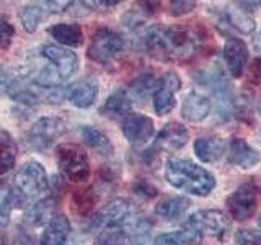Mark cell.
<instances>
[{
    "mask_svg": "<svg viewBox=\"0 0 261 245\" xmlns=\"http://www.w3.org/2000/svg\"><path fill=\"white\" fill-rule=\"evenodd\" d=\"M92 220L98 229V245H144L149 240L152 224L130 200L118 198L101 209Z\"/></svg>",
    "mask_w": 261,
    "mask_h": 245,
    "instance_id": "obj_1",
    "label": "cell"
},
{
    "mask_svg": "<svg viewBox=\"0 0 261 245\" xmlns=\"http://www.w3.org/2000/svg\"><path fill=\"white\" fill-rule=\"evenodd\" d=\"M201 36L191 27H152L144 35V46L152 57L159 61L193 59L199 51Z\"/></svg>",
    "mask_w": 261,
    "mask_h": 245,
    "instance_id": "obj_2",
    "label": "cell"
},
{
    "mask_svg": "<svg viewBox=\"0 0 261 245\" xmlns=\"http://www.w3.org/2000/svg\"><path fill=\"white\" fill-rule=\"evenodd\" d=\"M165 178L171 186L194 196H207L216 188V177L209 170L186 159H170Z\"/></svg>",
    "mask_w": 261,
    "mask_h": 245,
    "instance_id": "obj_3",
    "label": "cell"
},
{
    "mask_svg": "<svg viewBox=\"0 0 261 245\" xmlns=\"http://www.w3.org/2000/svg\"><path fill=\"white\" fill-rule=\"evenodd\" d=\"M49 188L44 167L36 160L23 163L13 180L15 203H33L43 200Z\"/></svg>",
    "mask_w": 261,
    "mask_h": 245,
    "instance_id": "obj_4",
    "label": "cell"
},
{
    "mask_svg": "<svg viewBox=\"0 0 261 245\" xmlns=\"http://www.w3.org/2000/svg\"><path fill=\"white\" fill-rule=\"evenodd\" d=\"M57 167L70 182L82 183L90 177V162L85 149L79 144H61L56 149Z\"/></svg>",
    "mask_w": 261,
    "mask_h": 245,
    "instance_id": "obj_5",
    "label": "cell"
},
{
    "mask_svg": "<svg viewBox=\"0 0 261 245\" xmlns=\"http://www.w3.org/2000/svg\"><path fill=\"white\" fill-rule=\"evenodd\" d=\"M124 49V39L110 28H100L93 33L87 56L96 64H111Z\"/></svg>",
    "mask_w": 261,
    "mask_h": 245,
    "instance_id": "obj_6",
    "label": "cell"
},
{
    "mask_svg": "<svg viewBox=\"0 0 261 245\" xmlns=\"http://www.w3.org/2000/svg\"><path fill=\"white\" fill-rule=\"evenodd\" d=\"M185 226H190L196 229L202 237L209 235L214 237L217 240H224L227 237L228 229H230V223H228L227 216L222 211L217 209H202L196 211L186 219Z\"/></svg>",
    "mask_w": 261,
    "mask_h": 245,
    "instance_id": "obj_7",
    "label": "cell"
},
{
    "mask_svg": "<svg viewBox=\"0 0 261 245\" xmlns=\"http://www.w3.org/2000/svg\"><path fill=\"white\" fill-rule=\"evenodd\" d=\"M67 131V125L61 118L47 116L38 119L35 125L28 131L27 141L31 149L35 151H44L49 145H53L56 139L65 134Z\"/></svg>",
    "mask_w": 261,
    "mask_h": 245,
    "instance_id": "obj_8",
    "label": "cell"
},
{
    "mask_svg": "<svg viewBox=\"0 0 261 245\" xmlns=\"http://www.w3.org/2000/svg\"><path fill=\"white\" fill-rule=\"evenodd\" d=\"M256 186L253 182L240 185L233 193H230V196L225 201L230 216L239 223H245V220L251 219L256 212Z\"/></svg>",
    "mask_w": 261,
    "mask_h": 245,
    "instance_id": "obj_9",
    "label": "cell"
},
{
    "mask_svg": "<svg viewBox=\"0 0 261 245\" xmlns=\"http://www.w3.org/2000/svg\"><path fill=\"white\" fill-rule=\"evenodd\" d=\"M181 87V80L175 72L163 74L153 92V110L159 116H165L175 108V93Z\"/></svg>",
    "mask_w": 261,
    "mask_h": 245,
    "instance_id": "obj_10",
    "label": "cell"
},
{
    "mask_svg": "<svg viewBox=\"0 0 261 245\" xmlns=\"http://www.w3.org/2000/svg\"><path fill=\"white\" fill-rule=\"evenodd\" d=\"M41 54L56 69L62 82L70 79L79 70V57L70 49H64L56 44H44Z\"/></svg>",
    "mask_w": 261,
    "mask_h": 245,
    "instance_id": "obj_11",
    "label": "cell"
},
{
    "mask_svg": "<svg viewBox=\"0 0 261 245\" xmlns=\"http://www.w3.org/2000/svg\"><path fill=\"white\" fill-rule=\"evenodd\" d=\"M121 129L124 137L136 147L149 142L155 133L152 118L145 116V114H137V113L127 114L121 122Z\"/></svg>",
    "mask_w": 261,
    "mask_h": 245,
    "instance_id": "obj_12",
    "label": "cell"
},
{
    "mask_svg": "<svg viewBox=\"0 0 261 245\" xmlns=\"http://www.w3.org/2000/svg\"><path fill=\"white\" fill-rule=\"evenodd\" d=\"M188 141H190V131L186 129V126L178 121H171L167 122L157 134V139H155L152 149L155 152H162V151L176 152L179 149H183L188 144Z\"/></svg>",
    "mask_w": 261,
    "mask_h": 245,
    "instance_id": "obj_13",
    "label": "cell"
},
{
    "mask_svg": "<svg viewBox=\"0 0 261 245\" xmlns=\"http://www.w3.org/2000/svg\"><path fill=\"white\" fill-rule=\"evenodd\" d=\"M224 61L233 79H240L248 65V47L240 38H228L224 44Z\"/></svg>",
    "mask_w": 261,
    "mask_h": 245,
    "instance_id": "obj_14",
    "label": "cell"
},
{
    "mask_svg": "<svg viewBox=\"0 0 261 245\" xmlns=\"http://www.w3.org/2000/svg\"><path fill=\"white\" fill-rule=\"evenodd\" d=\"M228 162L235 167L250 170L261 162V154L242 137H233L228 145Z\"/></svg>",
    "mask_w": 261,
    "mask_h": 245,
    "instance_id": "obj_15",
    "label": "cell"
},
{
    "mask_svg": "<svg viewBox=\"0 0 261 245\" xmlns=\"http://www.w3.org/2000/svg\"><path fill=\"white\" fill-rule=\"evenodd\" d=\"M70 235V223L64 214H54L47 220L41 235V245H67Z\"/></svg>",
    "mask_w": 261,
    "mask_h": 245,
    "instance_id": "obj_16",
    "label": "cell"
},
{
    "mask_svg": "<svg viewBox=\"0 0 261 245\" xmlns=\"http://www.w3.org/2000/svg\"><path fill=\"white\" fill-rule=\"evenodd\" d=\"M211 106L212 103L209 100V96L198 93V92H191V93H188L183 100L181 116L190 122H199L209 116Z\"/></svg>",
    "mask_w": 261,
    "mask_h": 245,
    "instance_id": "obj_17",
    "label": "cell"
},
{
    "mask_svg": "<svg viewBox=\"0 0 261 245\" xmlns=\"http://www.w3.org/2000/svg\"><path fill=\"white\" fill-rule=\"evenodd\" d=\"M130 110H133V102H130L129 95L124 90H118V92H114L106 98L100 113L108 119L122 121L127 114H130Z\"/></svg>",
    "mask_w": 261,
    "mask_h": 245,
    "instance_id": "obj_18",
    "label": "cell"
},
{
    "mask_svg": "<svg viewBox=\"0 0 261 245\" xmlns=\"http://www.w3.org/2000/svg\"><path fill=\"white\" fill-rule=\"evenodd\" d=\"M96 95H98V87L90 79L79 80L67 88L69 102L73 106H77V108H88V106H92L93 102L96 100Z\"/></svg>",
    "mask_w": 261,
    "mask_h": 245,
    "instance_id": "obj_19",
    "label": "cell"
},
{
    "mask_svg": "<svg viewBox=\"0 0 261 245\" xmlns=\"http://www.w3.org/2000/svg\"><path fill=\"white\" fill-rule=\"evenodd\" d=\"M191 201L183 196H168V198L162 200L157 206H155V214L160 219L173 223L185 216V212L190 209Z\"/></svg>",
    "mask_w": 261,
    "mask_h": 245,
    "instance_id": "obj_20",
    "label": "cell"
},
{
    "mask_svg": "<svg viewBox=\"0 0 261 245\" xmlns=\"http://www.w3.org/2000/svg\"><path fill=\"white\" fill-rule=\"evenodd\" d=\"M202 235L190 226H183V229L173 232H167L159 235L152 245H201Z\"/></svg>",
    "mask_w": 261,
    "mask_h": 245,
    "instance_id": "obj_21",
    "label": "cell"
},
{
    "mask_svg": "<svg viewBox=\"0 0 261 245\" xmlns=\"http://www.w3.org/2000/svg\"><path fill=\"white\" fill-rule=\"evenodd\" d=\"M225 151V144L220 141L219 137H199L194 142V152L198 155V159L212 163L217 162Z\"/></svg>",
    "mask_w": 261,
    "mask_h": 245,
    "instance_id": "obj_22",
    "label": "cell"
},
{
    "mask_svg": "<svg viewBox=\"0 0 261 245\" xmlns=\"http://www.w3.org/2000/svg\"><path fill=\"white\" fill-rule=\"evenodd\" d=\"M47 31L57 43H61L64 46L79 47L82 44V41H84V35H82L80 27L79 24H73V23L54 24V27H51Z\"/></svg>",
    "mask_w": 261,
    "mask_h": 245,
    "instance_id": "obj_23",
    "label": "cell"
},
{
    "mask_svg": "<svg viewBox=\"0 0 261 245\" xmlns=\"http://www.w3.org/2000/svg\"><path fill=\"white\" fill-rule=\"evenodd\" d=\"M225 20L228 24H232L233 28H237L242 33H247V35L255 31V27H256L255 18H253V15H251V10L245 8L240 4L228 8L225 13Z\"/></svg>",
    "mask_w": 261,
    "mask_h": 245,
    "instance_id": "obj_24",
    "label": "cell"
},
{
    "mask_svg": "<svg viewBox=\"0 0 261 245\" xmlns=\"http://www.w3.org/2000/svg\"><path fill=\"white\" fill-rule=\"evenodd\" d=\"M16 154H18V149H16L13 137L7 131L0 129V178L5 177L15 167Z\"/></svg>",
    "mask_w": 261,
    "mask_h": 245,
    "instance_id": "obj_25",
    "label": "cell"
},
{
    "mask_svg": "<svg viewBox=\"0 0 261 245\" xmlns=\"http://www.w3.org/2000/svg\"><path fill=\"white\" fill-rule=\"evenodd\" d=\"M54 216V201L51 198H43L33 203L30 209L24 214V223L36 227L47 224V220Z\"/></svg>",
    "mask_w": 261,
    "mask_h": 245,
    "instance_id": "obj_26",
    "label": "cell"
},
{
    "mask_svg": "<svg viewBox=\"0 0 261 245\" xmlns=\"http://www.w3.org/2000/svg\"><path fill=\"white\" fill-rule=\"evenodd\" d=\"M82 139H84L87 145H90L93 151H96L101 155H111L114 152V147L108 139V136H106L103 131L96 129L93 126L82 128Z\"/></svg>",
    "mask_w": 261,
    "mask_h": 245,
    "instance_id": "obj_27",
    "label": "cell"
},
{
    "mask_svg": "<svg viewBox=\"0 0 261 245\" xmlns=\"http://www.w3.org/2000/svg\"><path fill=\"white\" fill-rule=\"evenodd\" d=\"M96 203H98V194L95 193L93 188L75 191L72 196V209H75V212L80 216H88L96 206Z\"/></svg>",
    "mask_w": 261,
    "mask_h": 245,
    "instance_id": "obj_28",
    "label": "cell"
},
{
    "mask_svg": "<svg viewBox=\"0 0 261 245\" xmlns=\"http://www.w3.org/2000/svg\"><path fill=\"white\" fill-rule=\"evenodd\" d=\"M15 204L13 190L5 183H0V229H4L10 220L12 206Z\"/></svg>",
    "mask_w": 261,
    "mask_h": 245,
    "instance_id": "obj_29",
    "label": "cell"
},
{
    "mask_svg": "<svg viewBox=\"0 0 261 245\" xmlns=\"http://www.w3.org/2000/svg\"><path fill=\"white\" fill-rule=\"evenodd\" d=\"M157 84H159V80H155L150 74H145V76H141L130 84V92L137 98H147L150 93L155 92Z\"/></svg>",
    "mask_w": 261,
    "mask_h": 245,
    "instance_id": "obj_30",
    "label": "cell"
},
{
    "mask_svg": "<svg viewBox=\"0 0 261 245\" xmlns=\"http://www.w3.org/2000/svg\"><path fill=\"white\" fill-rule=\"evenodd\" d=\"M20 18H21V23H23L24 30L33 33V31H36V28L39 27L41 20L44 18V13L41 12L38 7L30 4V5H27L20 12Z\"/></svg>",
    "mask_w": 261,
    "mask_h": 245,
    "instance_id": "obj_31",
    "label": "cell"
},
{
    "mask_svg": "<svg viewBox=\"0 0 261 245\" xmlns=\"http://www.w3.org/2000/svg\"><path fill=\"white\" fill-rule=\"evenodd\" d=\"M73 4V0H33L31 5L38 7L44 15L46 13H62Z\"/></svg>",
    "mask_w": 261,
    "mask_h": 245,
    "instance_id": "obj_32",
    "label": "cell"
},
{
    "mask_svg": "<svg viewBox=\"0 0 261 245\" xmlns=\"http://www.w3.org/2000/svg\"><path fill=\"white\" fill-rule=\"evenodd\" d=\"M237 245H261V232L251 231V229H240L235 234Z\"/></svg>",
    "mask_w": 261,
    "mask_h": 245,
    "instance_id": "obj_33",
    "label": "cell"
},
{
    "mask_svg": "<svg viewBox=\"0 0 261 245\" xmlns=\"http://www.w3.org/2000/svg\"><path fill=\"white\" fill-rule=\"evenodd\" d=\"M198 0H170L168 10L173 16H181L194 10Z\"/></svg>",
    "mask_w": 261,
    "mask_h": 245,
    "instance_id": "obj_34",
    "label": "cell"
},
{
    "mask_svg": "<svg viewBox=\"0 0 261 245\" xmlns=\"http://www.w3.org/2000/svg\"><path fill=\"white\" fill-rule=\"evenodd\" d=\"M13 36H15L13 24L8 21L5 16L0 15V47H7L12 43Z\"/></svg>",
    "mask_w": 261,
    "mask_h": 245,
    "instance_id": "obj_35",
    "label": "cell"
},
{
    "mask_svg": "<svg viewBox=\"0 0 261 245\" xmlns=\"http://www.w3.org/2000/svg\"><path fill=\"white\" fill-rule=\"evenodd\" d=\"M133 190L139 196H144V198H153V196H157V193H159L157 188L147 182V180H137V182L133 185Z\"/></svg>",
    "mask_w": 261,
    "mask_h": 245,
    "instance_id": "obj_36",
    "label": "cell"
},
{
    "mask_svg": "<svg viewBox=\"0 0 261 245\" xmlns=\"http://www.w3.org/2000/svg\"><path fill=\"white\" fill-rule=\"evenodd\" d=\"M248 76L250 80L255 85H261V57H255L248 65Z\"/></svg>",
    "mask_w": 261,
    "mask_h": 245,
    "instance_id": "obj_37",
    "label": "cell"
},
{
    "mask_svg": "<svg viewBox=\"0 0 261 245\" xmlns=\"http://www.w3.org/2000/svg\"><path fill=\"white\" fill-rule=\"evenodd\" d=\"M8 84H10V82H8V76H7V72L0 67V95H2L5 90L8 88Z\"/></svg>",
    "mask_w": 261,
    "mask_h": 245,
    "instance_id": "obj_38",
    "label": "cell"
},
{
    "mask_svg": "<svg viewBox=\"0 0 261 245\" xmlns=\"http://www.w3.org/2000/svg\"><path fill=\"white\" fill-rule=\"evenodd\" d=\"M100 2H101L103 5L111 7V5H118V4H121V2H124V0H100Z\"/></svg>",
    "mask_w": 261,
    "mask_h": 245,
    "instance_id": "obj_39",
    "label": "cell"
},
{
    "mask_svg": "<svg viewBox=\"0 0 261 245\" xmlns=\"http://www.w3.org/2000/svg\"><path fill=\"white\" fill-rule=\"evenodd\" d=\"M258 111H259V114H261V98H259V102H258Z\"/></svg>",
    "mask_w": 261,
    "mask_h": 245,
    "instance_id": "obj_40",
    "label": "cell"
}]
</instances>
